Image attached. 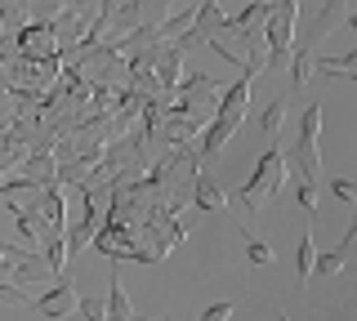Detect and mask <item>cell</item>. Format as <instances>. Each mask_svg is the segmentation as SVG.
I'll use <instances>...</instances> for the list:
<instances>
[{
	"label": "cell",
	"mask_w": 357,
	"mask_h": 321,
	"mask_svg": "<svg viewBox=\"0 0 357 321\" xmlns=\"http://www.w3.org/2000/svg\"><path fill=\"white\" fill-rule=\"evenodd\" d=\"M321 103H308L304 116H299L295 139L282 148L286 174H295V183H317L321 179Z\"/></svg>",
	"instance_id": "obj_1"
},
{
	"label": "cell",
	"mask_w": 357,
	"mask_h": 321,
	"mask_svg": "<svg viewBox=\"0 0 357 321\" xmlns=\"http://www.w3.org/2000/svg\"><path fill=\"white\" fill-rule=\"evenodd\" d=\"M295 27H299V0H273L264 18V63L268 72L282 68L290 45H295Z\"/></svg>",
	"instance_id": "obj_2"
},
{
	"label": "cell",
	"mask_w": 357,
	"mask_h": 321,
	"mask_svg": "<svg viewBox=\"0 0 357 321\" xmlns=\"http://www.w3.org/2000/svg\"><path fill=\"white\" fill-rule=\"evenodd\" d=\"M282 183H286V161H282V148H268L264 157H259V165H255V174L245 179L241 187H237V196L245 201V210H259L268 196H277L282 192Z\"/></svg>",
	"instance_id": "obj_3"
},
{
	"label": "cell",
	"mask_w": 357,
	"mask_h": 321,
	"mask_svg": "<svg viewBox=\"0 0 357 321\" xmlns=\"http://www.w3.org/2000/svg\"><path fill=\"white\" fill-rule=\"evenodd\" d=\"M349 14H353V9H349V0H326V5H321L317 14H312L308 23H304V31L295 27V45H304V49H317V45L331 36L335 27H344V23H349Z\"/></svg>",
	"instance_id": "obj_4"
},
{
	"label": "cell",
	"mask_w": 357,
	"mask_h": 321,
	"mask_svg": "<svg viewBox=\"0 0 357 321\" xmlns=\"http://www.w3.org/2000/svg\"><path fill=\"white\" fill-rule=\"evenodd\" d=\"M18 54L27 63H54L59 40H54V23H50V18H36V23H27L18 31Z\"/></svg>",
	"instance_id": "obj_5"
},
{
	"label": "cell",
	"mask_w": 357,
	"mask_h": 321,
	"mask_svg": "<svg viewBox=\"0 0 357 321\" xmlns=\"http://www.w3.org/2000/svg\"><path fill=\"white\" fill-rule=\"evenodd\" d=\"M31 313H40V317H50V321L76 313V290H72V281H67V276H54L50 290L31 299Z\"/></svg>",
	"instance_id": "obj_6"
},
{
	"label": "cell",
	"mask_w": 357,
	"mask_h": 321,
	"mask_svg": "<svg viewBox=\"0 0 357 321\" xmlns=\"http://www.w3.org/2000/svg\"><path fill=\"white\" fill-rule=\"evenodd\" d=\"M353 241H357V224L344 228V237H340V246L335 250H321V254H312V276H340L344 268H349V254H353Z\"/></svg>",
	"instance_id": "obj_7"
},
{
	"label": "cell",
	"mask_w": 357,
	"mask_h": 321,
	"mask_svg": "<svg viewBox=\"0 0 357 321\" xmlns=\"http://www.w3.org/2000/svg\"><path fill=\"white\" fill-rule=\"evenodd\" d=\"M215 112L232 116V120H245V112H250V76H241V81H232V85H219Z\"/></svg>",
	"instance_id": "obj_8"
},
{
	"label": "cell",
	"mask_w": 357,
	"mask_h": 321,
	"mask_svg": "<svg viewBox=\"0 0 357 321\" xmlns=\"http://www.w3.org/2000/svg\"><path fill=\"white\" fill-rule=\"evenodd\" d=\"M312 76H340V81H353L357 76V49L349 54H312Z\"/></svg>",
	"instance_id": "obj_9"
},
{
	"label": "cell",
	"mask_w": 357,
	"mask_h": 321,
	"mask_svg": "<svg viewBox=\"0 0 357 321\" xmlns=\"http://www.w3.org/2000/svg\"><path fill=\"white\" fill-rule=\"evenodd\" d=\"M134 317V304L126 295V285H121V276L112 272L107 276V295H103V321H130Z\"/></svg>",
	"instance_id": "obj_10"
},
{
	"label": "cell",
	"mask_w": 357,
	"mask_h": 321,
	"mask_svg": "<svg viewBox=\"0 0 357 321\" xmlns=\"http://www.w3.org/2000/svg\"><path fill=\"white\" fill-rule=\"evenodd\" d=\"M22 183H31V187H45V183H59V161L50 157V152H36V157H27L22 161V174H18Z\"/></svg>",
	"instance_id": "obj_11"
},
{
	"label": "cell",
	"mask_w": 357,
	"mask_h": 321,
	"mask_svg": "<svg viewBox=\"0 0 357 321\" xmlns=\"http://www.w3.org/2000/svg\"><path fill=\"white\" fill-rule=\"evenodd\" d=\"M192 205L197 210H215V214H219V210L228 205V192H223L206 170H197V179H192Z\"/></svg>",
	"instance_id": "obj_12"
},
{
	"label": "cell",
	"mask_w": 357,
	"mask_h": 321,
	"mask_svg": "<svg viewBox=\"0 0 357 321\" xmlns=\"http://www.w3.org/2000/svg\"><path fill=\"white\" fill-rule=\"evenodd\" d=\"M290 94H304L308 90V81H312V49L304 45H290Z\"/></svg>",
	"instance_id": "obj_13"
},
{
	"label": "cell",
	"mask_w": 357,
	"mask_h": 321,
	"mask_svg": "<svg viewBox=\"0 0 357 321\" xmlns=\"http://www.w3.org/2000/svg\"><path fill=\"white\" fill-rule=\"evenodd\" d=\"M290 98H295V94L286 90V94H277L273 103L264 107V116H259V130H264L268 139H277V134H282V120H286V107H290Z\"/></svg>",
	"instance_id": "obj_14"
},
{
	"label": "cell",
	"mask_w": 357,
	"mask_h": 321,
	"mask_svg": "<svg viewBox=\"0 0 357 321\" xmlns=\"http://www.w3.org/2000/svg\"><path fill=\"white\" fill-rule=\"evenodd\" d=\"M312 254H317V241H312V232H304L299 246H295V276H299V285L312 281Z\"/></svg>",
	"instance_id": "obj_15"
},
{
	"label": "cell",
	"mask_w": 357,
	"mask_h": 321,
	"mask_svg": "<svg viewBox=\"0 0 357 321\" xmlns=\"http://www.w3.org/2000/svg\"><path fill=\"white\" fill-rule=\"evenodd\" d=\"M245 254H250V263H259V268H273L277 263V250L259 237H245Z\"/></svg>",
	"instance_id": "obj_16"
},
{
	"label": "cell",
	"mask_w": 357,
	"mask_h": 321,
	"mask_svg": "<svg viewBox=\"0 0 357 321\" xmlns=\"http://www.w3.org/2000/svg\"><path fill=\"white\" fill-rule=\"evenodd\" d=\"M76 313L85 321H103V299L98 295H76Z\"/></svg>",
	"instance_id": "obj_17"
},
{
	"label": "cell",
	"mask_w": 357,
	"mask_h": 321,
	"mask_svg": "<svg viewBox=\"0 0 357 321\" xmlns=\"http://www.w3.org/2000/svg\"><path fill=\"white\" fill-rule=\"evenodd\" d=\"M232 313H237V304H232V299H219V304L201 308V321H228Z\"/></svg>",
	"instance_id": "obj_18"
},
{
	"label": "cell",
	"mask_w": 357,
	"mask_h": 321,
	"mask_svg": "<svg viewBox=\"0 0 357 321\" xmlns=\"http://www.w3.org/2000/svg\"><path fill=\"white\" fill-rule=\"evenodd\" d=\"M295 201H299V210H317V183H295Z\"/></svg>",
	"instance_id": "obj_19"
},
{
	"label": "cell",
	"mask_w": 357,
	"mask_h": 321,
	"mask_svg": "<svg viewBox=\"0 0 357 321\" xmlns=\"http://www.w3.org/2000/svg\"><path fill=\"white\" fill-rule=\"evenodd\" d=\"M331 196H335V201H344V205H349L353 196H357V187H353L349 179H331Z\"/></svg>",
	"instance_id": "obj_20"
}]
</instances>
